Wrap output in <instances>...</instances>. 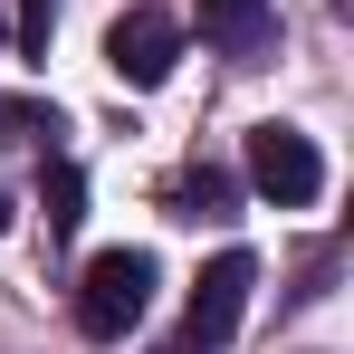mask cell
Returning <instances> with one entry per match:
<instances>
[{
	"label": "cell",
	"mask_w": 354,
	"mask_h": 354,
	"mask_svg": "<svg viewBox=\"0 0 354 354\" xmlns=\"http://www.w3.org/2000/svg\"><path fill=\"white\" fill-rule=\"evenodd\" d=\"M144 297H153V259H144V249H96L86 278H77V326H86L96 345H115L124 326L144 316Z\"/></svg>",
	"instance_id": "1"
},
{
	"label": "cell",
	"mask_w": 354,
	"mask_h": 354,
	"mask_svg": "<svg viewBox=\"0 0 354 354\" xmlns=\"http://www.w3.org/2000/svg\"><path fill=\"white\" fill-rule=\"evenodd\" d=\"M249 288H259V259H249V249H221V259L201 268V288H192V316H182V345H173V354H221V345L239 335Z\"/></svg>",
	"instance_id": "2"
},
{
	"label": "cell",
	"mask_w": 354,
	"mask_h": 354,
	"mask_svg": "<svg viewBox=\"0 0 354 354\" xmlns=\"http://www.w3.org/2000/svg\"><path fill=\"white\" fill-rule=\"evenodd\" d=\"M249 182H259L278 211H306V201L326 192V153H316L297 124H259V134H249Z\"/></svg>",
	"instance_id": "3"
},
{
	"label": "cell",
	"mask_w": 354,
	"mask_h": 354,
	"mask_svg": "<svg viewBox=\"0 0 354 354\" xmlns=\"http://www.w3.org/2000/svg\"><path fill=\"white\" fill-rule=\"evenodd\" d=\"M182 58V29L163 19V10H124L115 29H106V67H115L124 86H163Z\"/></svg>",
	"instance_id": "4"
},
{
	"label": "cell",
	"mask_w": 354,
	"mask_h": 354,
	"mask_svg": "<svg viewBox=\"0 0 354 354\" xmlns=\"http://www.w3.org/2000/svg\"><path fill=\"white\" fill-rule=\"evenodd\" d=\"M201 39L221 48V58H268L278 48V0H201Z\"/></svg>",
	"instance_id": "5"
},
{
	"label": "cell",
	"mask_w": 354,
	"mask_h": 354,
	"mask_svg": "<svg viewBox=\"0 0 354 354\" xmlns=\"http://www.w3.org/2000/svg\"><path fill=\"white\" fill-rule=\"evenodd\" d=\"M39 211H48V239H77V221H86V173L77 163H48V182H39Z\"/></svg>",
	"instance_id": "6"
},
{
	"label": "cell",
	"mask_w": 354,
	"mask_h": 354,
	"mask_svg": "<svg viewBox=\"0 0 354 354\" xmlns=\"http://www.w3.org/2000/svg\"><path fill=\"white\" fill-rule=\"evenodd\" d=\"M0 134H19V144H58L67 124H58V106H39V96H0Z\"/></svg>",
	"instance_id": "7"
},
{
	"label": "cell",
	"mask_w": 354,
	"mask_h": 354,
	"mask_svg": "<svg viewBox=\"0 0 354 354\" xmlns=\"http://www.w3.org/2000/svg\"><path fill=\"white\" fill-rule=\"evenodd\" d=\"M48 29H58V0H19V58H48Z\"/></svg>",
	"instance_id": "8"
},
{
	"label": "cell",
	"mask_w": 354,
	"mask_h": 354,
	"mask_svg": "<svg viewBox=\"0 0 354 354\" xmlns=\"http://www.w3.org/2000/svg\"><path fill=\"white\" fill-rule=\"evenodd\" d=\"M173 201H182V221H201V211H221V201H230V182H221V173H182Z\"/></svg>",
	"instance_id": "9"
},
{
	"label": "cell",
	"mask_w": 354,
	"mask_h": 354,
	"mask_svg": "<svg viewBox=\"0 0 354 354\" xmlns=\"http://www.w3.org/2000/svg\"><path fill=\"white\" fill-rule=\"evenodd\" d=\"M0 230H10V192H0Z\"/></svg>",
	"instance_id": "10"
}]
</instances>
